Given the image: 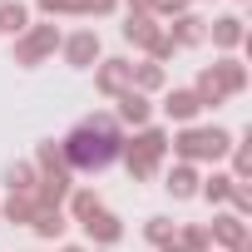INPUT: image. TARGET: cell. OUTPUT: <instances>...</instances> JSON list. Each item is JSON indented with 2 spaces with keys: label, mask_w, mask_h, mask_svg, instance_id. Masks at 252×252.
Instances as JSON below:
<instances>
[{
  "label": "cell",
  "mask_w": 252,
  "mask_h": 252,
  "mask_svg": "<svg viewBox=\"0 0 252 252\" xmlns=\"http://www.w3.org/2000/svg\"><path fill=\"white\" fill-rule=\"evenodd\" d=\"M60 154H64V163H69V168H84V173L109 168V163L124 154L119 119H114V114H89V119H79L74 129L60 139Z\"/></svg>",
  "instance_id": "cell-1"
},
{
  "label": "cell",
  "mask_w": 252,
  "mask_h": 252,
  "mask_svg": "<svg viewBox=\"0 0 252 252\" xmlns=\"http://www.w3.org/2000/svg\"><path fill=\"white\" fill-rule=\"evenodd\" d=\"M168 144H173L178 163H213V158H222L232 149V134L218 129V124H188V129L178 139H168Z\"/></svg>",
  "instance_id": "cell-2"
},
{
  "label": "cell",
  "mask_w": 252,
  "mask_h": 252,
  "mask_svg": "<svg viewBox=\"0 0 252 252\" xmlns=\"http://www.w3.org/2000/svg\"><path fill=\"white\" fill-rule=\"evenodd\" d=\"M163 154H168V134L158 129V124H144L134 139H124V154H119V158L129 163L134 178H154L158 163H163Z\"/></svg>",
  "instance_id": "cell-3"
},
{
  "label": "cell",
  "mask_w": 252,
  "mask_h": 252,
  "mask_svg": "<svg viewBox=\"0 0 252 252\" xmlns=\"http://www.w3.org/2000/svg\"><path fill=\"white\" fill-rule=\"evenodd\" d=\"M242 84H247V69H242L237 60H218V64H208V69L198 74L193 94L203 99V109H213V104H222L227 94H242Z\"/></svg>",
  "instance_id": "cell-4"
},
{
  "label": "cell",
  "mask_w": 252,
  "mask_h": 252,
  "mask_svg": "<svg viewBox=\"0 0 252 252\" xmlns=\"http://www.w3.org/2000/svg\"><path fill=\"white\" fill-rule=\"evenodd\" d=\"M124 40L139 45V50H149V60H154V64L173 60V45H168V35H163L158 15H129V20H124Z\"/></svg>",
  "instance_id": "cell-5"
},
{
  "label": "cell",
  "mask_w": 252,
  "mask_h": 252,
  "mask_svg": "<svg viewBox=\"0 0 252 252\" xmlns=\"http://www.w3.org/2000/svg\"><path fill=\"white\" fill-rule=\"evenodd\" d=\"M60 30L55 25H30L25 35H15V64H40V60H50L55 50H60Z\"/></svg>",
  "instance_id": "cell-6"
},
{
  "label": "cell",
  "mask_w": 252,
  "mask_h": 252,
  "mask_svg": "<svg viewBox=\"0 0 252 252\" xmlns=\"http://www.w3.org/2000/svg\"><path fill=\"white\" fill-rule=\"evenodd\" d=\"M60 50H64V64L89 69V64L99 60V30H74V35H64V40H60Z\"/></svg>",
  "instance_id": "cell-7"
},
{
  "label": "cell",
  "mask_w": 252,
  "mask_h": 252,
  "mask_svg": "<svg viewBox=\"0 0 252 252\" xmlns=\"http://www.w3.org/2000/svg\"><path fill=\"white\" fill-rule=\"evenodd\" d=\"M79 227H84V237H89L94 247H114V242L124 237V222H119V218H114L109 208H99V213H89V218H84Z\"/></svg>",
  "instance_id": "cell-8"
},
{
  "label": "cell",
  "mask_w": 252,
  "mask_h": 252,
  "mask_svg": "<svg viewBox=\"0 0 252 252\" xmlns=\"http://www.w3.org/2000/svg\"><path fill=\"white\" fill-rule=\"evenodd\" d=\"M208 242L232 252V247H242V242H247V222H242L237 213H218V218L208 222Z\"/></svg>",
  "instance_id": "cell-9"
},
{
  "label": "cell",
  "mask_w": 252,
  "mask_h": 252,
  "mask_svg": "<svg viewBox=\"0 0 252 252\" xmlns=\"http://www.w3.org/2000/svg\"><path fill=\"white\" fill-rule=\"evenodd\" d=\"M129 69H134V60H99V69H94V84H99V94H124L129 89Z\"/></svg>",
  "instance_id": "cell-10"
},
{
  "label": "cell",
  "mask_w": 252,
  "mask_h": 252,
  "mask_svg": "<svg viewBox=\"0 0 252 252\" xmlns=\"http://www.w3.org/2000/svg\"><path fill=\"white\" fill-rule=\"evenodd\" d=\"M163 35H168L173 50H188V45H203V40H208V20H198V15H173V25H168Z\"/></svg>",
  "instance_id": "cell-11"
},
{
  "label": "cell",
  "mask_w": 252,
  "mask_h": 252,
  "mask_svg": "<svg viewBox=\"0 0 252 252\" xmlns=\"http://www.w3.org/2000/svg\"><path fill=\"white\" fill-rule=\"evenodd\" d=\"M163 114H168L173 124H193V119L203 114V99H198L193 89H168V94H163Z\"/></svg>",
  "instance_id": "cell-12"
},
{
  "label": "cell",
  "mask_w": 252,
  "mask_h": 252,
  "mask_svg": "<svg viewBox=\"0 0 252 252\" xmlns=\"http://www.w3.org/2000/svg\"><path fill=\"white\" fill-rule=\"evenodd\" d=\"M119 99V124H134V129H144L149 124V114H154V104H149V94H139V89H124V94H114Z\"/></svg>",
  "instance_id": "cell-13"
},
{
  "label": "cell",
  "mask_w": 252,
  "mask_h": 252,
  "mask_svg": "<svg viewBox=\"0 0 252 252\" xmlns=\"http://www.w3.org/2000/svg\"><path fill=\"white\" fill-rule=\"evenodd\" d=\"M30 30V5L25 0H0V35H25Z\"/></svg>",
  "instance_id": "cell-14"
},
{
  "label": "cell",
  "mask_w": 252,
  "mask_h": 252,
  "mask_svg": "<svg viewBox=\"0 0 252 252\" xmlns=\"http://www.w3.org/2000/svg\"><path fill=\"white\" fill-rule=\"evenodd\" d=\"M208 40H213L218 50H237V45H242V20H237V15H218V20L208 25Z\"/></svg>",
  "instance_id": "cell-15"
},
{
  "label": "cell",
  "mask_w": 252,
  "mask_h": 252,
  "mask_svg": "<svg viewBox=\"0 0 252 252\" xmlns=\"http://www.w3.org/2000/svg\"><path fill=\"white\" fill-rule=\"evenodd\" d=\"M163 64H154V60H139L134 69H129V89H139V94H154V89H163Z\"/></svg>",
  "instance_id": "cell-16"
},
{
  "label": "cell",
  "mask_w": 252,
  "mask_h": 252,
  "mask_svg": "<svg viewBox=\"0 0 252 252\" xmlns=\"http://www.w3.org/2000/svg\"><path fill=\"white\" fill-rule=\"evenodd\" d=\"M163 188H168L173 198H193V193H198V168H193V163H173L168 178H163Z\"/></svg>",
  "instance_id": "cell-17"
},
{
  "label": "cell",
  "mask_w": 252,
  "mask_h": 252,
  "mask_svg": "<svg viewBox=\"0 0 252 252\" xmlns=\"http://www.w3.org/2000/svg\"><path fill=\"white\" fill-rule=\"evenodd\" d=\"M35 213H40V208H35L30 193H10L5 208H0V218H5V222H35Z\"/></svg>",
  "instance_id": "cell-18"
},
{
  "label": "cell",
  "mask_w": 252,
  "mask_h": 252,
  "mask_svg": "<svg viewBox=\"0 0 252 252\" xmlns=\"http://www.w3.org/2000/svg\"><path fill=\"white\" fill-rule=\"evenodd\" d=\"M173 242L183 247V252H208L213 242H208V222H183L178 232H173Z\"/></svg>",
  "instance_id": "cell-19"
},
{
  "label": "cell",
  "mask_w": 252,
  "mask_h": 252,
  "mask_svg": "<svg viewBox=\"0 0 252 252\" xmlns=\"http://www.w3.org/2000/svg\"><path fill=\"white\" fill-rule=\"evenodd\" d=\"M35 183H40L35 163H10V168H5V188H10V193H35Z\"/></svg>",
  "instance_id": "cell-20"
},
{
  "label": "cell",
  "mask_w": 252,
  "mask_h": 252,
  "mask_svg": "<svg viewBox=\"0 0 252 252\" xmlns=\"http://www.w3.org/2000/svg\"><path fill=\"white\" fill-rule=\"evenodd\" d=\"M99 208H104V203H99L94 188H69V218H74V222H84V218L99 213Z\"/></svg>",
  "instance_id": "cell-21"
},
{
  "label": "cell",
  "mask_w": 252,
  "mask_h": 252,
  "mask_svg": "<svg viewBox=\"0 0 252 252\" xmlns=\"http://www.w3.org/2000/svg\"><path fill=\"white\" fill-rule=\"evenodd\" d=\"M30 227H35V232H40V237H64V227H69V218H64V213H60V208H40V213H35V222H30Z\"/></svg>",
  "instance_id": "cell-22"
},
{
  "label": "cell",
  "mask_w": 252,
  "mask_h": 252,
  "mask_svg": "<svg viewBox=\"0 0 252 252\" xmlns=\"http://www.w3.org/2000/svg\"><path fill=\"white\" fill-rule=\"evenodd\" d=\"M198 193H203L208 203H227V193H232V173H208V178H198Z\"/></svg>",
  "instance_id": "cell-23"
},
{
  "label": "cell",
  "mask_w": 252,
  "mask_h": 252,
  "mask_svg": "<svg viewBox=\"0 0 252 252\" xmlns=\"http://www.w3.org/2000/svg\"><path fill=\"white\" fill-rule=\"evenodd\" d=\"M40 10H50V15H89L94 10V0H35Z\"/></svg>",
  "instance_id": "cell-24"
},
{
  "label": "cell",
  "mask_w": 252,
  "mask_h": 252,
  "mask_svg": "<svg viewBox=\"0 0 252 252\" xmlns=\"http://www.w3.org/2000/svg\"><path fill=\"white\" fill-rule=\"evenodd\" d=\"M173 232H178V227H173V218H149V222H144V237H149L154 247L173 242Z\"/></svg>",
  "instance_id": "cell-25"
},
{
  "label": "cell",
  "mask_w": 252,
  "mask_h": 252,
  "mask_svg": "<svg viewBox=\"0 0 252 252\" xmlns=\"http://www.w3.org/2000/svg\"><path fill=\"white\" fill-rule=\"evenodd\" d=\"M252 173V149L247 144H232V183H242Z\"/></svg>",
  "instance_id": "cell-26"
},
{
  "label": "cell",
  "mask_w": 252,
  "mask_h": 252,
  "mask_svg": "<svg viewBox=\"0 0 252 252\" xmlns=\"http://www.w3.org/2000/svg\"><path fill=\"white\" fill-rule=\"evenodd\" d=\"M227 203H232V213H237V218H247V213H252V193H247V183H232Z\"/></svg>",
  "instance_id": "cell-27"
},
{
  "label": "cell",
  "mask_w": 252,
  "mask_h": 252,
  "mask_svg": "<svg viewBox=\"0 0 252 252\" xmlns=\"http://www.w3.org/2000/svg\"><path fill=\"white\" fill-rule=\"evenodd\" d=\"M154 15H188V0H154Z\"/></svg>",
  "instance_id": "cell-28"
},
{
  "label": "cell",
  "mask_w": 252,
  "mask_h": 252,
  "mask_svg": "<svg viewBox=\"0 0 252 252\" xmlns=\"http://www.w3.org/2000/svg\"><path fill=\"white\" fill-rule=\"evenodd\" d=\"M129 15H154V0H129Z\"/></svg>",
  "instance_id": "cell-29"
},
{
  "label": "cell",
  "mask_w": 252,
  "mask_h": 252,
  "mask_svg": "<svg viewBox=\"0 0 252 252\" xmlns=\"http://www.w3.org/2000/svg\"><path fill=\"white\" fill-rule=\"evenodd\" d=\"M114 5H119V0H94V10H89V15H109Z\"/></svg>",
  "instance_id": "cell-30"
},
{
  "label": "cell",
  "mask_w": 252,
  "mask_h": 252,
  "mask_svg": "<svg viewBox=\"0 0 252 252\" xmlns=\"http://www.w3.org/2000/svg\"><path fill=\"white\" fill-rule=\"evenodd\" d=\"M158 252H183V247H178V242H163V247H158Z\"/></svg>",
  "instance_id": "cell-31"
},
{
  "label": "cell",
  "mask_w": 252,
  "mask_h": 252,
  "mask_svg": "<svg viewBox=\"0 0 252 252\" xmlns=\"http://www.w3.org/2000/svg\"><path fill=\"white\" fill-rule=\"evenodd\" d=\"M60 252H84V247H60Z\"/></svg>",
  "instance_id": "cell-32"
}]
</instances>
